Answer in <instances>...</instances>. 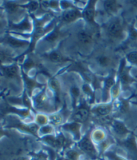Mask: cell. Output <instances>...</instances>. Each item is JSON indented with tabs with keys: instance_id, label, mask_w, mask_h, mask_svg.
<instances>
[{
	"instance_id": "obj_33",
	"label": "cell",
	"mask_w": 137,
	"mask_h": 160,
	"mask_svg": "<svg viewBox=\"0 0 137 160\" xmlns=\"http://www.w3.org/2000/svg\"><path fill=\"white\" fill-rule=\"evenodd\" d=\"M121 79H122V82H123L126 83V82H129V78L128 76H127L126 74H123V75H122V77H121Z\"/></svg>"
},
{
	"instance_id": "obj_23",
	"label": "cell",
	"mask_w": 137,
	"mask_h": 160,
	"mask_svg": "<svg viewBox=\"0 0 137 160\" xmlns=\"http://www.w3.org/2000/svg\"><path fill=\"white\" fill-rule=\"evenodd\" d=\"M128 59L132 63H137V52H133L128 55Z\"/></svg>"
},
{
	"instance_id": "obj_32",
	"label": "cell",
	"mask_w": 137,
	"mask_h": 160,
	"mask_svg": "<svg viewBox=\"0 0 137 160\" xmlns=\"http://www.w3.org/2000/svg\"><path fill=\"white\" fill-rule=\"evenodd\" d=\"M72 93L73 94L74 96H76V97H78L79 95L80 94V91L78 90V88H76V87H74L72 89Z\"/></svg>"
},
{
	"instance_id": "obj_4",
	"label": "cell",
	"mask_w": 137,
	"mask_h": 160,
	"mask_svg": "<svg viewBox=\"0 0 137 160\" xmlns=\"http://www.w3.org/2000/svg\"><path fill=\"white\" fill-rule=\"evenodd\" d=\"M112 128L115 132L120 136H125L129 132L125 125L119 121H114L112 122Z\"/></svg>"
},
{
	"instance_id": "obj_6",
	"label": "cell",
	"mask_w": 137,
	"mask_h": 160,
	"mask_svg": "<svg viewBox=\"0 0 137 160\" xmlns=\"http://www.w3.org/2000/svg\"><path fill=\"white\" fill-rule=\"evenodd\" d=\"M80 16V13L76 9H70L64 13L63 19L66 22H72L78 18Z\"/></svg>"
},
{
	"instance_id": "obj_21",
	"label": "cell",
	"mask_w": 137,
	"mask_h": 160,
	"mask_svg": "<svg viewBox=\"0 0 137 160\" xmlns=\"http://www.w3.org/2000/svg\"><path fill=\"white\" fill-rule=\"evenodd\" d=\"M58 35H59L58 32L55 31V32L51 33V34H50L48 37H47L46 40L50 42H54L56 39L58 38Z\"/></svg>"
},
{
	"instance_id": "obj_14",
	"label": "cell",
	"mask_w": 137,
	"mask_h": 160,
	"mask_svg": "<svg viewBox=\"0 0 137 160\" xmlns=\"http://www.w3.org/2000/svg\"><path fill=\"white\" fill-rule=\"evenodd\" d=\"M17 69L16 67H9L5 68L4 70L5 74H6V76L10 78L15 77L17 74Z\"/></svg>"
},
{
	"instance_id": "obj_1",
	"label": "cell",
	"mask_w": 137,
	"mask_h": 160,
	"mask_svg": "<svg viewBox=\"0 0 137 160\" xmlns=\"http://www.w3.org/2000/svg\"><path fill=\"white\" fill-rule=\"evenodd\" d=\"M78 148L81 151L86 154L92 160H96L98 158L97 150L92 143L90 135L88 134L85 137L80 140Z\"/></svg>"
},
{
	"instance_id": "obj_16",
	"label": "cell",
	"mask_w": 137,
	"mask_h": 160,
	"mask_svg": "<svg viewBox=\"0 0 137 160\" xmlns=\"http://www.w3.org/2000/svg\"><path fill=\"white\" fill-rule=\"evenodd\" d=\"M39 131L42 135H49L53 132V128L50 125H44L39 129Z\"/></svg>"
},
{
	"instance_id": "obj_18",
	"label": "cell",
	"mask_w": 137,
	"mask_h": 160,
	"mask_svg": "<svg viewBox=\"0 0 137 160\" xmlns=\"http://www.w3.org/2000/svg\"><path fill=\"white\" fill-rule=\"evenodd\" d=\"M49 121L52 124L57 125H59V124H60L61 123H62V117H61L58 115H51L49 117Z\"/></svg>"
},
{
	"instance_id": "obj_38",
	"label": "cell",
	"mask_w": 137,
	"mask_h": 160,
	"mask_svg": "<svg viewBox=\"0 0 137 160\" xmlns=\"http://www.w3.org/2000/svg\"><path fill=\"white\" fill-rule=\"evenodd\" d=\"M136 79H137V77H136Z\"/></svg>"
},
{
	"instance_id": "obj_9",
	"label": "cell",
	"mask_w": 137,
	"mask_h": 160,
	"mask_svg": "<svg viewBox=\"0 0 137 160\" xmlns=\"http://www.w3.org/2000/svg\"><path fill=\"white\" fill-rule=\"evenodd\" d=\"M84 16L86 20L90 22H94V9L93 5H90L88 8L84 11Z\"/></svg>"
},
{
	"instance_id": "obj_11",
	"label": "cell",
	"mask_w": 137,
	"mask_h": 160,
	"mask_svg": "<svg viewBox=\"0 0 137 160\" xmlns=\"http://www.w3.org/2000/svg\"><path fill=\"white\" fill-rule=\"evenodd\" d=\"M105 8L106 12L109 13H114L117 9V4L115 1H106L105 2Z\"/></svg>"
},
{
	"instance_id": "obj_8",
	"label": "cell",
	"mask_w": 137,
	"mask_h": 160,
	"mask_svg": "<svg viewBox=\"0 0 137 160\" xmlns=\"http://www.w3.org/2000/svg\"><path fill=\"white\" fill-rule=\"evenodd\" d=\"M65 159L66 160H80V154L76 150L69 149L65 153Z\"/></svg>"
},
{
	"instance_id": "obj_5",
	"label": "cell",
	"mask_w": 137,
	"mask_h": 160,
	"mask_svg": "<svg viewBox=\"0 0 137 160\" xmlns=\"http://www.w3.org/2000/svg\"><path fill=\"white\" fill-rule=\"evenodd\" d=\"M108 31L112 36H119L122 33V26L119 22H112L108 28Z\"/></svg>"
},
{
	"instance_id": "obj_36",
	"label": "cell",
	"mask_w": 137,
	"mask_h": 160,
	"mask_svg": "<svg viewBox=\"0 0 137 160\" xmlns=\"http://www.w3.org/2000/svg\"><path fill=\"white\" fill-rule=\"evenodd\" d=\"M132 3H133V5H135V6H137V1H132L130 2Z\"/></svg>"
},
{
	"instance_id": "obj_26",
	"label": "cell",
	"mask_w": 137,
	"mask_h": 160,
	"mask_svg": "<svg viewBox=\"0 0 137 160\" xmlns=\"http://www.w3.org/2000/svg\"><path fill=\"white\" fill-rule=\"evenodd\" d=\"M44 101H45V98L44 95H40V97H38V98H37V101H36V104L37 106H42L44 105Z\"/></svg>"
},
{
	"instance_id": "obj_10",
	"label": "cell",
	"mask_w": 137,
	"mask_h": 160,
	"mask_svg": "<svg viewBox=\"0 0 137 160\" xmlns=\"http://www.w3.org/2000/svg\"><path fill=\"white\" fill-rule=\"evenodd\" d=\"M111 107L109 105H102L97 107L95 111L97 114L100 116L108 115L111 111Z\"/></svg>"
},
{
	"instance_id": "obj_22",
	"label": "cell",
	"mask_w": 137,
	"mask_h": 160,
	"mask_svg": "<svg viewBox=\"0 0 137 160\" xmlns=\"http://www.w3.org/2000/svg\"><path fill=\"white\" fill-rule=\"evenodd\" d=\"M125 146L129 148V149H136V144L135 143V141L134 139L132 138V139H130L129 140H127L126 143H125Z\"/></svg>"
},
{
	"instance_id": "obj_28",
	"label": "cell",
	"mask_w": 137,
	"mask_h": 160,
	"mask_svg": "<svg viewBox=\"0 0 137 160\" xmlns=\"http://www.w3.org/2000/svg\"><path fill=\"white\" fill-rule=\"evenodd\" d=\"M128 105H127V103L126 102H123L122 104L121 105L120 107V111L122 112H126L127 111H128Z\"/></svg>"
},
{
	"instance_id": "obj_29",
	"label": "cell",
	"mask_w": 137,
	"mask_h": 160,
	"mask_svg": "<svg viewBox=\"0 0 137 160\" xmlns=\"http://www.w3.org/2000/svg\"><path fill=\"white\" fill-rule=\"evenodd\" d=\"M114 84V80L112 78H108L106 81V87L107 88L111 87Z\"/></svg>"
},
{
	"instance_id": "obj_15",
	"label": "cell",
	"mask_w": 137,
	"mask_h": 160,
	"mask_svg": "<svg viewBox=\"0 0 137 160\" xmlns=\"http://www.w3.org/2000/svg\"><path fill=\"white\" fill-rule=\"evenodd\" d=\"M30 160H49V156L44 152H40L35 154Z\"/></svg>"
},
{
	"instance_id": "obj_20",
	"label": "cell",
	"mask_w": 137,
	"mask_h": 160,
	"mask_svg": "<svg viewBox=\"0 0 137 160\" xmlns=\"http://www.w3.org/2000/svg\"><path fill=\"white\" fill-rule=\"evenodd\" d=\"M8 42L11 45L15 46V47H20V46H23L26 44L25 42H23L19 41V40H17L15 39H12V38H9L8 40Z\"/></svg>"
},
{
	"instance_id": "obj_19",
	"label": "cell",
	"mask_w": 137,
	"mask_h": 160,
	"mask_svg": "<svg viewBox=\"0 0 137 160\" xmlns=\"http://www.w3.org/2000/svg\"><path fill=\"white\" fill-rule=\"evenodd\" d=\"M48 119L46 117H45L44 115H40L38 116H37V117H36L37 123H38L40 125H45L47 123H48Z\"/></svg>"
},
{
	"instance_id": "obj_31",
	"label": "cell",
	"mask_w": 137,
	"mask_h": 160,
	"mask_svg": "<svg viewBox=\"0 0 137 160\" xmlns=\"http://www.w3.org/2000/svg\"><path fill=\"white\" fill-rule=\"evenodd\" d=\"M30 26V24H29V23L28 22H24V23H23L22 24H21V26H20V27H19L18 28H20V30H23V29H25V30H26V29H27V28Z\"/></svg>"
},
{
	"instance_id": "obj_3",
	"label": "cell",
	"mask_w": 137,
	"mask_h": 160,
	"mask_svg": "<svg viewBox=\"0 0 137 160\" xmlns=\"http://www.w3.org/2000/svg\"><path fill=\"white\" fill-rule=\"evenodd\" d=\"M89 111L86 108H80L74 115V120L78 123H83L88 118Z\"/></svg>"
},
{
	"instance_id": "obj_17",
	"label": "cell",
	"mask_w": 137,
	"mask_h": 160,
	"mask_svg": "<svg viewBox=\"0 0 137 160\" xmlns=\"http://www.w3.org/2000/svg\"><path fill=\"white\" fill-rule=\"evenodd\" d=\"M106 157L109 160H127L123 157H121L113 152H107L106 153Z\"/></svg>"
},
{
	"instance_id": "obj_30",
	"label": "cell",
	"mask_w": 137,
	"mask_h": 160,
	"mask_svg": "<svg viewBox=\"0 0 137 160\" xmlns=\"http://www.w3.org/2000/svg\"><path fill=\"white\" fill-rule=\"evenodd\" d=\"M30 7L31 10H36L37 8L38 7V4H37L36 2H32L30 5Z\"/></svg>"
},
{
	"instance_id": "obj_37",
	"label": "cell",
	"mask_w": 137,
	"mask_h": 160,
	"mask_svg": "<svg viewBox=\"0 0 137 160\" xmlns=\"http://www.w3.org/2000/svg\"><path fill=\"white\" fill-rule=\"evenodd\" d=\"M55 160H66V159L64 158H56Z\"/></svg>"
},
{
	"instance_id": "obj_24",
	"label": "cell",
	"mask_w": 137,
	"mask_h": 160,
	"mask_svg": "<svg viewBox=\"0 0 137 160\" xmlns=\"http://www.w3.org/2000/svg\"><path fill=\"white\" fill-rule=\"evenodd\" d=\"M98 62L100 65L104 66H107L110 62V60L109 58H108L107 57H105V56H102L100 58H98Z\"/></svg>"
},
{
	"instance_id": "obj_12",
	"label": "cell",
	"mask_w": 137,
	"mask_h": 160,
	"mask_svg": "<svg viewBox=\"0 0 137 160\" xmlns=\"http://www.w3.org/2000/svg\"><path fill=\"white\" fill-rule=\"evenodd\" d=\"M92 139L96 142H100L105 139V133L100 129H97L92 133Z\"/></svg>"
},
{
	"instance_id": "obj_7",
	"label": "cell",
	"mask_w": 137,
	"mask_h": 160,
	"mask_svg": "<svg viewBox=\"0 0 137 160\" xmlns=\"http://www.w3.org/2000/svg\"><path fill=\"white\" fill-rule=\"evenodd\" d=\"M78 38L84 44H89L92 42V36L86 31L80 32L78 34Z\"/></svg>"
},
{
	"instance_id": "obj_34",
	"label": "cell",
	"mask_w": 137,
	"mask_h": 160,
	"mask_svg": "<svg viewBox=\"0 0 137 160\" xmlns=\"http://www.w3.org/2000/svg\"><path fill=\"white\" fill-rule=\"evenodd\" d=\"M130 36L132 37V38L136 39L137 38V31H135V30L132 31L131 32V34H130Z\"/></svg>"
},
{
	"instance_id": "obj_2",
	"label": "cell",
	"mask_w": 137,
	"mask_h": 160,
	"mask_svg": "<svg viewBox=\"0 0 137 160\" xmlns=\"http://www.w3.org/2000/svg\"><path fill=\"white\" fill-rule=\"evenodd\" d=\"M80 128H81V125L78 122L67 123L63 126V129L72 133L74 135V139L76 140L80 139Z\"/></svg>"
},
{
	"instance_id": "obj_35",
	"label": "cell",
	"mask_w": 137,
	"mask_h": 160,
	"mask_svg": "<svg viewBox=\"0 0 137 160\" xmlns=\"http://www.w3.org/2000/svg\"><path fill=\"white\" fill-rule=\"evenodd\" d=\"M30 159L27 158H26V157H20V158H18L16 159L15 160H30Z\"/></svg>"
},
{
	"instance_id": "obj_13",
	"label": "cell",
	"mask_w": 137,
	"mask_h": 160,
	"mask_svg": "<svg viewBox=\"0 0 137 160\" xmlns=\"http://www.w3.org/2000/svg\"><path fill=\"white\" fill-rule=\"evenodd\" d=\"M48 57H49V59L54 62H61L64 60V58L61 56V54L57 52H53L50 54Z\"/></svg>"
},
{
	"instance_id": "obj_27",
	"label": "cell",
	"mask_w": 137,
	"mask_h": 160,
	"mask_svg": "<svg viewBox=\"0 0 137 160\" xmlns=\"http://www.w3.org/2000/svg\"><path fill=\"white\" fill-rule=\"evenodd\" d=\"M17 6L15 4L11 3V4L7 5V9H8L9 12H16L17 10Z\"/></svg>"
},
{
	"instance_id": "obj_25",
	"label": "cell",
	"mask_w": 137,
	"mask_h": 160,
	"mask_svg": "<svg viewBox=\"0 0 137 160\" xmlns=\"http://www.w3.org/2000/svg\"><path fill=\"white\" fill-rule=\"evenodd\" d=\"M50 86L56 91H59L60 85H59L58 82L56 81V80H52V81L50 82Z\"/></svg>"
}]
</instances>
